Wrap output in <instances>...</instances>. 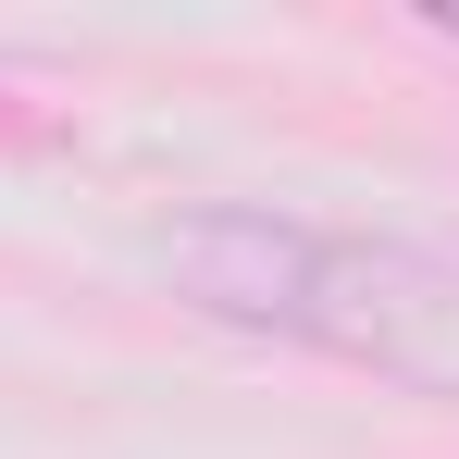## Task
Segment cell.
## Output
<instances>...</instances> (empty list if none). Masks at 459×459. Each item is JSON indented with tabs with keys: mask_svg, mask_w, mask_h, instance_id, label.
I'll use <instances>...</instances> for the list:
<instances>
[{
	"mask_svg": "<svg viewBox=\"0 0 459 459\" xmlns=\"http://www.w3.org/2000/svg\"><path fill=\"white\" fill-rule=\"evenodd\" d=\"M161 261H174L186 299L224 310V323L299 335V348H335V360H373V373L459 385V273L435 248L299 224V212H199V224L161 236Z\"/></svg>",
	"mask_w": 459,
	"mask_h": 459,
	"instance_id": "1",
	"label": "cell"
},
{
	"mask_svg": "<svg viewBox=\"0 0 459 459\" xmlns=\"http://www.w3.org/2000/svg\"><path fill=\"white\" fill-rule=\"evenodd\" d=\"M422 25H435V38H459V0H422Z\"/></svg>",
	"mask_w": 459,
	"mask_h": 459,
	"instance_id": "2",
	"label": "cell"
}]
</instances>
